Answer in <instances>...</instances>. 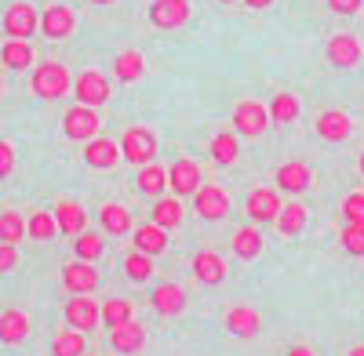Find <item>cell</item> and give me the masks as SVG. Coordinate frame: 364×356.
I'll use <instances>...</instances> for the list:
<instances>
[{"instance_id":"1","label":"cell","mask_w":364,"mask_h":356,"mask_svg":"<svg viewBox=\"0 0 364 356\" xmlns=\"http://www.w3.org/2000/svg\"><path fill=\"white\" fill-rule=\"evenodd\" d=\"M33 95H41V99H63L66 91H70V73H66V66L63 62H44V66H37L33 69Z\"/></svg>"},{"instance_id":"2","label":"cell","mask_w":364,"mask_h":356,"mask_svg":"<svg viewBox=\"0 0 364 356\" xmlns=\"http://www.w3.org/2000/svg\"><path fill=\"white\" fill-rule=\"evenodd\" d=\"M154 153H157V138H154V131H146V128H132V131H124V142H120V157H128L132 164H149L154 160Z\"/></svg>"},{"instance_id":"3","label":"cell","mask_w":364,"mask_h":356,"mask_svg":"<svg viewBox=\"0 0 364 356\" xmlns=\"http://www.w3.org/2000/svg\"><path fill=\"white\" fill-rule=\"evenodd\" d=\"M233 128L248 138H259L266 128H269V113L262 102H237L233 109Z\"/></svg>"},{"instance_id":"4","label":"cell","mask_w":364,"mask_h":356,"mask_svg":"<svg viewBox=\"0 0 364 356\" xmlns=\"http://www.w3.org/2000/svg\"><path fill=\"white\" fill-rule=\"evenodd\" d=\"M190 18V0H154L149 4V22L157 29H178Z\"/></svg>"},{"instance_id":"5","label":"cell","mask_w":364,"mask_h":356,"mask_svg":"<svg viewBox=\"0 0 364 356\" xmlns=\"http://www.w3.org/2000/svg\"><path fill=\"white\" fill-rule=\"evenodd\" d=\"M63 131L77 142H91L99 131V113L87 109V106H73L66 116H63Z\"/></svg>"},{"instance_id":"6","label":"cell","mask_w":364,"mask_h":356,"mask_svg":"<svg viewBox=\"0 0 364 356\" xmlns=\"http://www.w3.org/2000/svg\"><path fill=\"white\" fill-rule=\"evenodd\" d=\"M324 55H328V62L336 66V69H353L360 62V40L353 33H339V37L328 40Z\"/></svg>"},{"instance_id":"7","label":"cell","mask_w":364,"mask_h":356,"mask_svg":"<svg viewBox=\"0 0 364 356\" xmlns=\"http://www.w3.org/2000/svg\"><path fill=\"white\" fill-rule=\"evenodd\" d=\"M106 99H109V80H106L102 73L87 69V73L77 77V102H80V106L95 109V106H106Z\"/></svg>"},{"instance_id":"8","label":"cell","mask_w":364,"mask_h":356,"mask_svg":"<svg viewBox=\"0 0 364 356\" xmlns=\"http://www.w3.org/2000/svg\"><path fill=\"white\" fill-rule=\"evenodd\" d=\"M41 29H44V37H51V40H66L73 29H77V15H73V8H66V4H51V8L41 15Z\"/></svg>"},{"instance_id":"9","label":"cell","mask_w":364,"mask_h":356,"mask_svg":"<svg viewBox=\"0 0 364 356\" xmlns=\"http://www.w3.org/2000/svg\"><path fill=\"white\" fill-rule=\"evenodd\" d=\"M37 26H41V18H37V11L29 8V4H11V8L4 11V33H8L11 40L33 37Z\"/></svg>"},{"instance_id":"10","label":"cell","mask_w":364,"mask_h":356,"mask_svg":"<svg viewBox=\"0 0 364 356\" xmlns=\"http://www.w3.org/2000/svg\"><path fill=\"white\" fill-rule=\"evenodd\" d=\"M168 186L178 193V196H190L200 189V167L193 160H175L168 167Z\"/></svg>"},{"instance_id":"11","label":"cell","mask_w":364,"mask_h":356,"mask_svg":"<svg viewBox=\"0 0 364 356\" xmlns=\"http://www.w3.org/2000/svg\"><path fill=\"white\" fill-rule=\"evenodd\" d=\"M197 215L215 222V218H226L230 215V196L219 189V186H200L197 189Z\"/></svg>"},{"instance_id":"12","label":"cell","mask_w":364,"mask_h":356,"mask_svg":"<svg viewBox=\"0 0 364 356\" xmlns=\"http://www.w3.org/2000/svg\"><path fill=\"white\" fill-rule=\"evenodd\" d=\"M66 323H70L73 331H80V335L91 331L99 323V306L91 302V299H84V294H77V299L66 302Z\"/></svg>"},{"instance_id":"13","label":"cell","mask_w":364,"mask_h":356,"mask_svg":"<svg viewBox=\"0 0 364 356\" xmlns=\"http://www.w3.org/2000/svg\"><path fill=\"white\" fill-rule=\"evenodd\" d=\"M193 277L208 287H215L226 280V262L215 251H200V255H193Z\"/></svg>"},{"instance_id":"14","label":"cell","mask_w":364,"mask_h":356,"mask_svg":"<svg viewBox=\"0 0 364 356\" xmlns=\"http://www.w3.org/2000/svg\"><path fill=\"white\" fill-rule=\"evenodd\" d=\"M63 284L73 294H87V291L99 287V273L91 269V262H73V265H66V269H63Z\"/></svg>"},{"instance_id":"15","label":"cell","mask_w":364,"mask_h":356,"mask_svg":"<svg viewBox=\"0 0 364 356\" xmlns=\"http://www.w3.org/2000/svg\"><path fill=\"white\" fill-rule=\"evenodd\" d=\"M149 302H154V309H157L161 316H175V313L186 309V291H182L178 284H161Z\"/></svg>"},{"instance_id":"16","label":"cell","mask_w":364,"mask_h":356,"mask_svg":"<svg viewBox=\"0 0 364 356\" xmlns=\"http://www.w3.org/2000/svg\"><path fill=\"white\" fill-rule=\"evenodd\" d=\"M248 215H252L255 222H273V218L281 215L277 193H273V189H255V193L248 196Z\"/></svg>"},{"instance_id":"17","label":"cell","mask_w":364,"mask_h":356,"mask_svg":"<svg viewBox=\"0 0 364 356\" xmlns=\"http://www.w3.org/2000/svg\"><path fill=\"white\" fill-rule=\"evenodd\" d=\"M259 313H252V309H245V306H237V309H230L226 313V331L230 335H237V338H255L259 335Z\"/></svg>"},{"instance_id":"18","label":"cell","mask_w":364,"mask_h":356,"mask_svg":"<svg viewBox=\"0 0 364 356\" xmlns=\"http://www.w3.org/2000/svg\"><path fill=\"white\" fill-rule=\"evenodd\" d=\"M317 135H321L324 142H343V138H350V116H346V113H339V109L321 113V121H317Z\"/></svg>"},{"instance_id":"19","label":"cell","mask_w":364,"mask_h":356,"mask_svg":"<svg viewBox=\"0 0 364 356\" xmlns=\"http://www.w3.org/2000/svg\"><path fill=\"white\" fill-rule=\"evenodd\" d=\"M84 160H87V167H113L117 160H120V150L109 142V138H91L87 142V150H84Z\"/></svg>"},{"instance_id":"20","label":"cell","mask_w":364,"mask_h":356,"mask_svg":"<svg viewBox=\"0 0 364 356\" xmlns=\"http://www.w3.org/2000/svg\"><path fill=\"white\" fill-rule=\"evenodd\" d=\"M109 342H113V349H117V352H132V356H135V352L146 345V331L139 328L135 320H128L124 328H113Z\"/></svg>"},{"instance_id":"21","label":"cell","mask_w":364,"mask_h":356,"mask_svg":"<svg viewBox=\"0 0 364 356\" xmlns=\"http://www.w3.org/2000/svg\"><path fill=\"white\" fill-rule=\"evenodd\" d=\"M55 222H58V229H63L66 236H80L84 233V222H87V215H84V207L80 204H70V200H63L55 207Z\"/></svg>"},{"instance_id":"22","label":"cell","mask_w":364,"mask_h":356,"mask_svg":"<svg viewBox=\"0 0 364 356\" xmlns=\"http://www.w3.org/2000/svg\"><path fill=\"white\" fill-rule=\"evenodd\" d=\"M310 167L306 164H281L277 167V186L284 189V193H302L310 186Z\"/></svg>"},{"instance_id":"23","label":"cell","mask_w":364,"mask_h":356,"mask_svg":"<svg viewBox=\"0 0 364 356\" xmlns=\"http://www.w3.org/2000/svg\"><path fill=\"white\" fill-rule=\"evenodd\" d=\"M26 335H29V320H26V313H18V309L0 313V342L18 345Z\"/></svg>"},{"instance_id":"24","label":"cell","mask_w":364,"mask_h":356,"mask_svg":"<svg viewBox=\"0 0 364 356\" xmlns=\"http://www.w3.org/2000/svg\"><path fill=\"white\" fill-rule=\"evenodd\" d=\"M168 247V233L161 226H139L135 229V251L142 255H161Z\"/></svg>"},{"instance_id":"25","label":"cell","mask_w":364,"mask_h":356,"mask_svg":"<svg viewBox=\"0 0 364 356\" xmlns=\"http://www.w3.org/2000/svg\"><path fill=\"white\" fill-rule=\"evenodd\" d=\"M273 222H277V233L295 236V233L306 229V207H302V204H288V207H281V215Z\"/></svg>"},{"instance_id":"26","label":"cell","mask_w":364,"mask_h":356,"mask_svg":"<svg viewBox=\"0 0 364 356\" xmlns=\"http://www.w3.org/2000/svg\"><path fill=\"white\" fill-rule=\"evenodd\" d=\"M0 62H4L8 69H26L29 62H33V48H29L26 40H8L4 48H0Z\"/></svg>"},{"instance_id":"27","label":"cell","mask_w":364,"mask_h":356,"mask_svg":"<svg viewBox=\"0 0 364 356\" xmlns=\"http://www.w3.org/2000/svg\"><path fill=\"white\" fill-rule=\"evenodd\" d=\"M142 55L139 51H120L117 58H113V73H117V80H124V84H132V80H139L142 77Z\"/></svg>"},{"instance_id":"28","label":"cell","mask_w":364,"mask_h":356,"mask_svg":"<svg viewBox=\"0 0 364 356\" xmlns=\"http://www.w3.org/2000/svg\"><path fill=\"white\" fill-rule=\"evenodd\" d=\"M99 218H102V229H106V233H113V236H124V233L132 229V215H128L120 204H106Z\"/></svg>"},{"instance_id":"29","label":"cell","mask_w":364,"mask_h":356,"mask_svg":"<svg viewBox=\"0 0 364 356\" xmlns=\"http://www.w3.org/2000/svg\"><path fill=\"white\" fill-rule=\"evenodd\" d=\"M266 113H269V121H273V124H291L295 116H299V99L281 91L277 99L269 102V109H266Z\"/></svg>"},{"instance_id":"30","label":"cell","mask_w":364,"mask_h":356,"mask_svg":"<svg viewBox=\"0 0 364 356\" xmlns=\"http://www.w3.org/2000/svg\"><path fill=\"white\" fill-rule=\"evenodd\" d=\"M164 186H168V174H164V167H157V164H146V167L139 171V189H142L146 196H161V193H164Z\"/></svg>"},{"instance_id":"31","label":"cell","mask_w":364,"mask_h":356,"mask_svg":"<svg viewBox=\"0 0 364 356\" xmlns=\"http://www.w3.org/2000/svg\"><path fill=\"white\" fill-rule=\"evenodd\" d=\"M233 251H237V258H245V262L259 258V255H262V236H259L255 229H240V233L233 236Z\"/></svg>"},{"instance_id":"32","label":"cell","mask_w":364,"mask_h":356,"mask_svg":"<svg viewBox=\"0 0 364 356\" xmlns=\"http://www.w3.org/2000/svg\"><path fill=\"white\" fill-rule=\"evenodd\" d=\"M99 320H106V328H124L132 320V302L124 299H109L102 309H99Z\"/></svg>"},{"instance_id":"33","label":"cell","mask_w":364,"mask_h":356,"mask_svg":"<svg viewBox=\"0 0 364 356\" xmlns=\"http://www.w3.org/2000/svg\"><path fill=\"white\" fill-rule=\"evenodd\" d=\"M26 236V222H22V215L18 211H4L0 215V244H18Z\"/></svg>"},{"instance_id":"34","label":"cell","mask_w":364,"mask_h":356,"mask_svg":"<svg viewBox=\"0 0 364 356\" xmlns=\"http://www.w3.org/2000/svg\"><path fill=\"white\" fill-rule=\"evenodd\" d=\"M178 222H182L178 200H157V204H154V226H161V229L168 233V229H175Z\"/></svg>"},{"instance_id":"35","label":"cell","mask_w":364,"mask_h":356,"mask_svg":"<svg viewBox=\"0 0 364 356\" xmlns=\"http://www.w3.org/2000/svg\"><path fill=\"white\" fill-rule=\"evenodd\" d=\"M51 356H84V335L80 331H63L51 342Z\"/></svg>"},{"instance_id":"36","label":"cell","mask_w":364,"mask_h":356,"mask_svg":"<svg viewBox=\"0 0 364 356\" xmlns=\"http://www.w3.org/2000/svg\"><path fill=\"white\" fill-rule=\"evenodd\" d=\"M26 233L33 236V240H51V236L58 233V222H55V215H48V211H37L33 218L26 222Z\"/></svg>"},{"instance_id":"37","label":"cell","mask_w":364,"mask_h":356,"mask_svg":"<svg viewBox=\"0 0 364 356\" xmlns=\"http://www.w3.org/2000/svg\"><path fill=\"white\" fill-rule=\"evenodd\" d=\"M124 273H128V280L142 284V280H149V273H154V262H149V255H142V251H132L124 258Z\"/></svg>"},{"instance_id":"38","label":"cell","mask_w":364,"mask_h":356,"mask_svg":"<svg viewBox=\"0 0 364 356\" xmlns=\"http://www.w3.org/2000/svg\"><path fill=\"white\" fill-rule=\"evenodd\" d=\"M102 247H106V244L99 240L95 233H80L77 240H73V251H77V258H80V262H95V258L102 255Z\"/></svg>"},{"instance_id":"39","label":"cell","mask_w":364,"mask_h":356,"mask_svg":"<svg viewBox=\"0 0 364 356\" xmlns=\"http://www.w3.org/2000/svg\"><path fill=\"white\" fill-rule=\"evenodd\" d=\"M211 160L215 164H233L237 160V138L233 135H215L211 138Z\"/></svg>"},{"instance_id":"40","label":"cell","mask_w":364,"mask_h":356,"mask_svg":"<svg viewBox=\"0 0 364 356\" xmlns=\"http://www.w3.org/2000/svg\"><path fill=\"white\" fill-rule=\"evenodd\" d=\"M339 244L346 247V255H364V226H346L339 233Z\"/></svg>"},{"instance_id":"41","label":"cell","mask_w":364,"mask_h":356,"mask_svg":"<svg viewBox=\"0 0 364 356\" xmlns=\"http://www.w3.org/2000/svg\"><path fill=\"white\" fill-rule=\"evenodd\" d=\"M343 215H346V226H364V193H350L343 200Z\"/></svg>"},{"instance_id":"42","label":"cell","mask_w":364,"mask_h":356,"mask_svg":"<svg viewBox=\"0 0 364 356\" xmlns=\"http://www.w3.org/2000/svg\"><path fill=\"white\" fill-rule=\"evenodd\" d=\"M15 171V150L8 142H0V178H8Z\"/></svg>"},{"instance_id":"43","label":"cell","mask_w":364,"mask_h":356,"mask_svg":"<svg viewBox=\"0 0 364 356\" xmlns=\"http://www.w3.org/2000/svg\"><path fill=\"white\" fill-rule=\"evenodd\" d=\"M18 265V255H15V247L11 244H0V273H11Z\"/></svg>"},{"instance_id":"44","label":"cell","mask_w":364,"mask_h":356,"mask_svg":"<svg viewBox=\"0 0 364 356\" xmlns=\"http://www.w3.org/2000/svg\"><path fill=\"white\" fill-rule=\"evenodd\" d=\"M328 8L339 11V15H357L360 11V0H328Z\"/></svg>"},{"instance_id":"45","label":"cell","mask_w":364,"mask_h":356,"mask_svg":"<svg viewBox=\"0 0 364 356\" xmlns=\"http://www.w3.org/2000/svg\"><path fill=\"white\" fill-rule=\"evenodd\" d=\"M245 4H248V8H269L273 0H245Z\"/></svg>"},{"instance_id":"46","label":"cell","mask_w":364,"mask_h":356,"mask_svg":"<svg viewBox=\"0 0 364 356\" xmlns=\"http://www.w3.org/2000/svg\"><path fill=\"white\" fill-rule=\"evenodd\" d=\"M288 356H310V349H302V345H295V349H291Z\"/></svg>"},{"instance_id":"47","label":"cell","mask_w":364,"mask_h":356,"mask_svg":"<svg viewBox=\"0 0 364 356\" xmlns=\"http://www.w3.org/2000/svg\"><path fill=\"white\" fill-rule=\"evenodd\" d=\"M350 356H364V345H357V349H350Z\"/></svg>"},{"instance_id":"48","label":"cell","mask_w":364,"mask_h":356,"mask_svg":"<svg viewBox=\"0 0 364 356\" xmlns=\"http://www.w3.org/2000/svg\"><path fill=\"white\" fill-rule=\"evenodd\" d=\"M91 4H113V0H91Z\"/></svg>"},{"instance_id":"49","label":"cell","mask_w":364,"mask_h":356,"mask_svg":"<svg viewBox=\"0 0 364 356\" xmlns=\"http://www.w3.org/2000/svg\"><path fill=\"white\" fill-rule=\"evenodd\" d=\"M360 174H364V153H360Z\"/></svg>"},{"instance_id":"50","label":"cell","mask_w":364,"mask_h":356,"mask_svg":"<svg viewBox=\"0 0 364 356\" xmlns=\"http://www.w3.org/2000/svg\"><path fill=\"white\" fill-rule=\"evenodd\" d=\"M223 4H233V0H223Z\"/></svg>"},{"instance_id":"51","label":"cell","mask_w":364,"mask_h":356,"mask_svg":"<svg viewBox=\"0 0 364 356\" xmlns=\"http://www.w3.org/2000/svg\"><path fill=\"white\" fill-rule=\"evenodd\" d=\"M0 87H4V84H0Z\"/></svg>"},{"instance_id":"52","label":"cell","mask_w":364,"mask_h":356,"mask_svg":"<svg viewBox=\"0 0 364 356\" xmlns=\"http://www.w3.org/2000/svg\"><path fill=\"white\" fill-rule=\"evenodd\" d=\"M84 356H87V352H84Z\"/></svg>"}]
</instances>
